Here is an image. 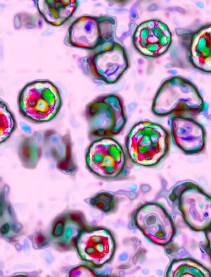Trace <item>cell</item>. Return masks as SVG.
Returning a JSON list of instances; mask_svg holds the SVG:
<instances>
[{
  "label": "cell",
  "instance_id": "6da1fadb",
  "mask_svg": "<svg viewBox=\"0 0 211 277\" xmlns=\"http://www.w3.org/2000/svg\"><path fill=\"white\" fill-rule=\"evenodd\" d=\"M69 134L62 135L53 129L35 131L22 136L18 156L28 168L36 166L43 157L54 162L62 171L76 169Z\"/></svg>",
  "mask_w": 211,
  "mask_h": 277
},
{
  "label": "cell",
  "instance_id": "7a4b0ae2",
  "mask_svg": "<svg viewBox=\"0 0 211 277\" xmlns=\"http://www.w3.org/2000/svg\"><path fill=\"white\" fill-rule=\"evenodd\" d=\"M170 140L169 133L161 124L148 120L141 121L127 134L125 150L133 164L152 167L166 156Z\"/></svg>",
  "mask_w": 211,
  "mask_h": 277
},
{
  "label": "cell",
  "instance_id": "3957f363",
  "mask_svg": "<svg viewBox=\"0 0 211 277\" xmlns=\"http://www.w3.org/2000/svg\"><path fill=\"white\" fill-rule=\"evenodd\" d=\"M152 111L159 117L179 115L195 118L206 116L208 105L196 86L185 81L163 85L154 100Z\"/></svg>",
  "mask_w": 211,
  "mask_h": 277
},
{
  "label": "cell",
  "instance_id": "277c9868",
  "mask_svg": "<svg viewBox=\"0 0 211 277\" xmlns=\"http://www.w3.org/2000/svg\"><path fill=\"white\" fill-rule=\"evenodd\" d=\"M85 162L92 173L107 180L126 179L133 166L125 148L113 137L92 141L87 149Z\"/></svg>",
  "mask_w": 211,
  "mask_h": 277
},
{
  "label": "cell",
  "instance_id": "5b68a950",
  "mask_svg": "<svg viewBox=\"0 0 211 277\" xmlns=\"http://www.w3.org/2000/svg\"><path fill=\"white\" fill-rule=\"evenodd\" d=\"M62 105L59 90L51 82L37 80L27 84L18 98L20 114L36 123L48 122L59 112Z\"/></svg>",
  "mask_w": 211,
  "mask_h": 277
},
{
  "label": "cell",
  "instance_id": "8992f818",
  "mask_svg": "<svg viewBox=\"0 0 211 277\" xmlns=\"http://www.w3.org/2000/svg\"><path fill=\"white\" fill-rule=\"evenodd\" d=\"M85 116L88 138L91 141L119 134L127 121L121 101L117 97L111 95L97 98L89 104Z\"/></svg>",
  "mask_w": 211,
  "mask_h": 277
},
{
  "label": "cell",
  "instance_id": "52a82bcc",
  "mask_svg": "<svg viewBox=\"0 0 211 277\" xmlns=\"http://www.w3.org/2000/svg\"><path fill=\"white\" fill-rule=\"evenodd\" d=\"M134 221L144 235L156 244L165 245L174 235L171 219L165 210L157 204H148L141 207Z\"/></svg>",
  "mask_w": 211,
  "mask_h": 277
},
{
  "label": "cell",
  "instance_id": "ba28073f",
  "mask_svg": "<svg viewBox=\"0 0 211 277\" xmlns=\"http://www.w3.org/2000/svg\"><path fill=\"white\" fill-rule=\"evenodd\" d=\"M168 123L173 144L184 153L195 155L204 150L206 131L195 118L185 116H172Z\"/></svg>",
  "mask_w": 211,
  "mask_h": 277
},
{
  "label": "cell",
  "instance_id": "9c48e42d",
  "mask_svg": "<svg viewBox=\"0 0 211 277\" xmlns=\"http://www.w3.org/2000/svg\"><path fill=\"white\" fill-rule=\"evenodd\" d=\"M80 243L84 258L96 264H102L108 261L114 252V238L106 230L86 232L82 237Z\"/></svg>",
  "mask_w": 211,
  "mask_h": 277
},
{
  "label": "cell",
  "instance_id": "30bf717a",
  "mask_svg": "<svg viewBox=\"0 0 211 277\" xmlns=\"http://www.w3.org/2000/svg\"><path fill=\"white\" fill-rule=\"evenodd\" d=\"M135 42L144 52L158 55L164 52L171 42V35L167 27L158 21H149L137 32Z\"/></svg>",
  "mask_w": 211,
  "mask_h": 277
},
{
  "label": "cell",
  "instance_id": "8fae6325",
  "mask_svg": "<svg viewBox=\"0 0 211 277\" xmlns=\"http://www.w3.org/2000/svg\"><path fill=\"white\" fill-rule=\"evenodd\" d=\"M190 49L191 61L195 67L202 71L211 72V24L195 31Z\"/></svg>",
  "mask_w": 211,
  "mask_h": 277
},
{
  "label": "cell",
  "instance_id": "7c38bea8",
  "mask_svg": "<svg viewBox=\"0 0 211 277\" xmlns=\"http://www.w3.org/2000/svg\"><path fill=\"white\" fill-rule=\"evenodd\" d=\"M39 13L49 23L55 26L69 18L77 6L76 0L35 1Z\"/></svg>",
  "mask_w": 211,
  "mask_h": 277
},
{
  "label": "cell",
  "instance_id": "4fadbf2b",
  "mask_svg": "<svg viewBox=\"0 0 211 277\" xmlns=\"http://www.w3.org/2000/svg\"><path fill=\"white\" fill-rule=\"evenodd\" d=\"M0 142L7 140L16 127V121L13 114L5 103L0 101Z\"/></svg>",
  "mask_w": 211,
  "mask_h": 277
},
{
  "label": "cell",
  "instance_id": "5bb4252c",
  "mask_svg": "<svg viewBox=\"0 0 211 277\" xmlns=\"http://www.w3.org/2000/svg\"><path fill=\"white\" fill-rule=\"evenodd\" d=\"M20 125L21 126L22 129L24 130L25 133L26 134L29 135V134H30L32 133L31 129L29 126H27V125L23 123V122L21 123V124H20Z\"/></svg>",
  "mask_w": 211,
  "mask_h": 277
},
{
  "label": "cell",
  "instance_id": "9a60e30c",
  "mask_svg": "<svg viewBox=\"0 0 211 277\" xmlns=\"http://www.w3.org/2000/svg\"></svg>",
  "mask_w": 211,
  "mask_h": 277
}]
</instances>
